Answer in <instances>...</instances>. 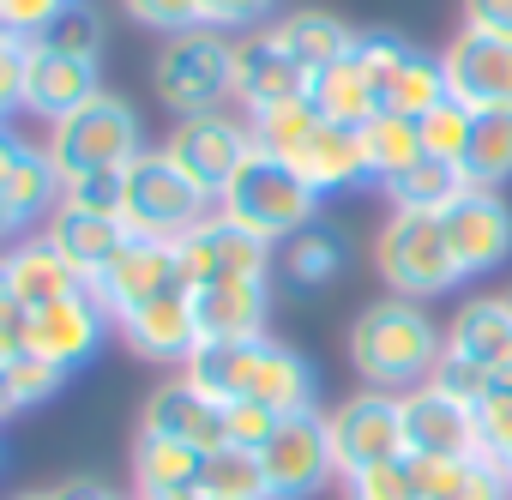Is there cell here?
<instances>
[{"label":"cell","mask_w":512,"mask_h":500,"mask_svg":"<svg viewBox=\"0 0 512 500\" xmlns=\"http://www.w3.org/2000/svg\"><path fill=\"white\" fill-rule=\"evenodd\" d=\"M7 115H13V109H7V103H0V127H7Z\"/></svg>","instance_id":"cell-56"},{"label":"cell","mask_w":512,"mask_h":500,"mask_svg":"<svg viewBox=\"0 0 512 500\" xmlns=\"http://www.w3.org/2000/svg\"><path fill=\"white\" fill-rule=\"evenodd\" d=\"M464 25L488 37H512V0H464Z\"/></svg>","instance_id":"cell-51"},{"label":"cell","mask_w":512,"mask_h":500,"mask_svg":"<svg viewBox=\"0 0 512 500\" xmlns=\"http://www.w3.org/2000/svg\"><path fill=\"white\" fill-rule=\"evenodd\" d=\"M217 211H223L229 223L253 229L260 241H296L302 229H314L320 193L296 175V163L253 151V157L235 169V181L217 193Z\"/></svg>","instance_id":"cell-3"},{"label":"cell","mask_w":512,"mask_h":500,"mask_svg":"<svg viewBox=\"0 0 512 500\" xmlns=\"http://www.w3.org/2000/svg\"><path fill=\"white\" fill-rule=\"evenodd\" d=\"M37 49L73 55V61H97V49H103V13L85 7V0H67V7L49 19V31L37 37Z\"/></svg>","instance_id":"cell-38"},{"label":"cell","mask_w":512,"mask_h":500,"mask_svg":"<svg viewBox=\"0 0 512 500\" xmlns=\"http://www.w3.org/2000/svg\"><path fill=\"white\" fill-rule=\"evenodd\" d=\"M91 97H103L97 85V61H73V55H49L37 43H25V109L67 121L73 109H85Z\"/></svg>","instance_id":"cell-21"},{"label":"cell","mask_w":512,"mask_h":500,"mask_svg":"<svg viewBox=\"0 0 512 500\" xmlns=\"http://www.w3.org/2000/svg\"><path fill=\"white\" fill-rule=\"evenodd\" d=\"M452 91H446V67L434 61V55H422V49H410V61L392 73V85H386V109L392 115H404V121H422L428 109H440Z\"/></svg>","instance_id":"cell-34"},{"label":"cell","mask_w":512,"mask_h":500,"mask_svg":"<svg viewBox=\"0 0 512 500\" xmlns=\"http://www.w3.org/2000/svg\"><path fill=\"white\" fill-rule=\"evenodd\" d=\"M344 500H416V482H410V464H374V470H356L344 476Z\"/></svg>","instance_id":"cell-43"},{"label":"cell","mask_w":512,"mask_h":500,"mask_svg":"<svg viewBox=\"0 0 512 500\" xmlns=\"http://www.w3.org/2000/svg\"><path fill=\"white\" fill-rule=\"evenodd\" d=\"M145 434H169L181 446H199V452H217L229 446V422H223V398L199 392L187 374L157 386L151 404H145Z\"/></svg>","instance_id":"cell-17"},{"label":"cell","mask_w":512,"mask_h":500,"mask_svg":"<svg viewBox=\"0 0 512 500\" xmlns=\"http://www.w3.org/2000/svg\"><path fill=\"white\" fill-rule=\"evenodd\" d=\"M127 13H133L145 31H163V37H181V31H199V25H205V7H199V0H127Z\"/></svg>","instance_id":"cell-44"},{"label":"cell","mask_w":512,"mask_h":500,"mask_svg":"<svg viewBox=\"0 0 512 500\" xmlns=\"http://www.w3.org/2000/svg\"><path fill=\"white\" fill-rule=\"evenodd\" d=\"M0 362H7V350H0Z\"/></svg>","instance_id":"cell-60"},{"label":"cell","mask_w":512,"mask_h":500,"mask_svg":"<svg viewBox=\"0 0 512 500\" xmlns=\"http://www.w3.org/2000/svg\"><path fill=\"white\" fill-rule=\"evenodd\" d=\"M446 350L452 356H470V362H482L488 374L512 356V308H506V296H476V302H464L458 314H452V326H446Z\"/></svg>","instance_id":"cell-25"},{"label":"cell","mask_w":512,"mask_h":500,"mask_svg":"<svg viewBox=\"0 0 512 500\" xmlns=\"http://www.w3.org/2000/svg\"><path fill=\"white\" fill-rule=\"evenodd\" d=\"M199 476H205V452L199 446H181L169 434H145L139 428V440H133V482H139L145 500L199 488Z\"/></svg>","instance_id":"cell-27"},{"label":"cell","mask_w":512,"mask_h":500,"mask_svg":"<svg viewBox=\"0 0 512 500\" xmlns=\"http://www.w3.org/2000/svg\"><path fill=\"white\" fill-rule=\"evenodd\" d=\"M0 350L7 356L31 350V308L7 290V260H0Z\"/></svg>","instance_id":"cell-48"},{"label":"cell","mask_w":512,"mask_h":500,"mask_svg":"<svg viewBox=\"0 0 512 500\" xmlns=\"http://www.w3.org/2000/svg\"><path fill=\"white\" fill-rule=\"evenodd\" d=\"M476 446H482V458L512 464V386H494L476 404Z\"/></svg>","instance_id":"cell-41"},{"label":"cell","mask_w":512,"mask_h":500,"mask_svg":"<svg viewBox=\"0 0 512 500\" xmlns=\"http://www.w3.org/2000/svg\"><path fill=\"white\" fill-rule=\"evenodd\" d=\"M326 434H332L338 476H356V470H374V464H398V458H410L398 392H374V386H368V392L344 398V404L326 416Z\"/></svg>","instance_id":"cell-8"},{"label":"cell","mask_w":512,"mask_h":500,"mask_svg":"<svg viewBox=\"0 0 512 500\" xmlns=\"http://www.w3.org/2000/svg\"><path fill=\"white\" fill-rule=\"evenodd\" d=\"M290 97H308V73L290 61V49L272 31L235 37V103L253 115V109H272Z\"/></svg>","instance_id":"cell-16"},{"label":"cell","mask_w":512,"mask_h":500,"mask_svg":"<svg viewBox=\"0 0 512 500\" xmlns=\"http://www.w3.org/2000/svg\"><path fill=\"white\" fill-rule=\"evenodd\" d=\"M61 386H67V368H55V362L19 350V356L0 362V416H7V410H31V404L55 398Z\"/></svg>","instance_id":"cell-36"},{"label":"cell","mask_w":512,"mask_h":500,"mask_svg":"<svg viewBox=\"0 0 512 500\" xmlns=\"http://www.w3.org/2000/svg\"><path fill=\"white\" fill-rule=\"evenodd\" d=\"M121 338L145 356V362H187L199 350V320H193V290H163L157 302L133 308L115 320Z\"/></svg>","instance_id":"cell-20"},{"label":"cell","mask_w":512,"mask_h":500,"mask_svg":"<svg viewBox=\"0 0 512 500\" xmlns=\"http://www.w3.org/2000/svg\"><path fill=\"white\" fill-rule=\"evenodd\" d=\"M61 7L67 0H0V31H7L13 43H37Z\"/></svg>","instance_id":"cell-47"},{"label":"cell","mask_w":512,"mask_h":500,"mask_svg":"<svg viewBox=\"0 0 512 500\" xmlns=\"http://www.w3.org/2000/svg\"><path fill=\"white\" fill-rule=\"evenodd\" d=\"M7 43H13V37H7V31H0V49H7Z\"/></svg>","instance_id":"cell-57"},{"label":"cell","mask_w":512,"mask_h":500,"mask_svg":"<svg viewBox=\"0 0 512 500\" xmlns=\"http://www.w3.org/2000/svg\"><path fill=\"white\" fill-rule=\"evenodd\" d=\"M133 157H139V115L109 91L73 109L67 121H55L49 133V163L61 169V181L91 175V169H127Z\"/></svg>","instance_id":"cell-7"},{"label":"cell","mask_w":512,"mask_h":500,"mask_svg":"<svg viewBox=\"0 0 512 500\" xmlns=\"http://www.w3.org/2000/svg\"><path fill=\"white\" fill-rule=\"evenodd\" d=\"M464 187H470V181H464V169H458V163L422 157V163H416L410 175H398L386 193H392V205H398V211H434V217H440Z\"/></svg>","instance_id":"cell-35"},{"label":"cell","mask_w":512,"mask_h":500,"mask_svg":"<svg viewBox=\"0 0 512 500\" xmlns=\"http://www.w3.org/2000/svg\"><path fill=\"white\" fill-rule=\"evenodd\" d=\"M308 97H314V109H320L326 121H338V127H368V121L380 115V91H374L368 67L356 61V49H350L344 61H332L326 73H314V79H308Z\"/></svg>","instance_id":"cell-26"},{"label":"cell","mask_w":512,"mask_h":500,"mask_svg":"<svg viewBox=\"0 0 512 500\" xmlns=\"http://www.w3.org/2000/svg\"><path fill=\"white\" fill-rule=\"evenodd\" d=\"M260 470H266V494H272V500H308V494H320V488L338 476L326 416H320V410L284 416V422L272 428V440L260 446Z\"/></svg>","instance_id":"cell-9"},{"label":"cell","mask_w":512,"mask_h":500,"mask_svg":"<svg viewBox=\"0 0 512 500\" xmlns=\"http://www.w3.org/2000/svg\"><path fill=\"white\" fill-rule=\"evenodd\" d=\"M205 217H211V193L193 187V175H181L169 151H139V157L127 163V205H121L127 235L181 241V235L199 229Z\"/></svg>","instance_id":"cell-5"},{"label":"cell","mask_w":512,"mask_h":500,"mask_svg":"<svg viewBox=\"0 0 512 500\" xmlns=\"http://www.w3.org/2000/svg\"><path fill=\"white\" fill-rule=\"evenodd\" d=\"M362 151H368V175L374 181H398V175H410L428 151H422V127L416 121H404V115H392V109H380L368 127H362Z\"/></svg>","instance_id":"cell-30"},{"label":"cell","mask_w":512,"mask_h":500,"mask_svg":"<svg viewBox=\"0 0 512 500\" xmlns=\"http://www.w3.org/2000/svg\"><path fill=\"white\" fill-rule=\"evenodd\" d=\"M440 229L464 278H482L512 260V205L500 199V187H464L440 211Z\"/></svg>","instance_id":"cell-10"},{"label":"cell","mask_w":512,"mask_h":500,"mask_svg":"<svg viewBox=\"0 0 512 500\" xmlns=\"http://www.w3.org/2000/svg\"><path fill=\"white\" fill-rule=\"evenodd\" d=\"M458 500H512V470H506L500 458H482V452H476Z\"/></svg>","instance_id":"cell-49"},{"label":"cell","mask_w":512,"mask_h":500,"mask_svg":"<svg viewBox=\"0 0 512 500\" xmlns=\"http://www.w3.org/2000/svg\"><path fill=\"white\" fill-rule=\"evenodd\" d=\"M266 278H217L193 290L199 344H235V338H266Z\"/></svg>","instance_id":"cell-18"},{"label":"cell","mask_w":512,"mask_h":500,"mask_svg":"<svg viewBox=\"0 0 512 500\" xmlns=\"http://www.w3.org/2000/svg\"><path fill=\"white\" fill-rule=\"evenodd\" d=\"M157 500H205L199 488H181V494H157Z\"/></svg>","instance_id":"cell-54"},{"label":"cell","mask_w":512,"mask_h":500,"mask_svg":"<svg viewBox=\"0 0 512 500\" xmlns=\"http://www.w3.org/2000/svg\"><path fill=\"white\" fill-rule=\"evenodd\" d=\"M199 494H205V500H272V494H266L260 452H247V446H217V452H205Z\"/></svg>","instance_id":"cell-33"},{"label":"cell","mask_w":512,"mask_h":500,"mask_svg":"<svg viewBox=\"0 0 512 500\" xmlns=\"http://www.w3.org/2000/svg\"><path fill=\"white\" fill-rule=\"evenodd\" d=\"M320 121L326 115L314 109V97H290V103H272V109H253L247 115V133H253V151L296 163V151L320 133Z\"/></svg>","instance_id":"cell-29"},{"label":"cell","mask_w":512,"mask_h":500,"mask_svg":"<svg viewBox=\"0 0 512 500\" xmlns=\"http://www.w3.org/2000/svg\"><path fill=\"white\" fill-rule=\"evenodd\" d=\"M163 290H187V278H181V260H175V241H145V235H127V247L97 272V284H91V296L121 320V314H133V308H145V302H157Z\"/></svg>","instance_id":"cell-13"},{"label":"cell","mask_w":512,"mask_h":500,"mask_svg":"<svg viewBox=\"0 0 512 500\" xmlns=\"http://www.w3.org/2000/svg\"><path fill=\"white\" fill-rule=\"evenodd\" d=\"M187 380L223 404L247 398V404H266L278 416H302L314 410V368L278 344V338H235V344H199L187 362Z\"/></svg>","instance_id":"cell-1"},{"label":"cell","mask_w":512,"mask_h":500,"mask_svg":"<svg viewBox=\"0 0 512 500\" xmlns=\"http://www.w3.org/2000/svg\"><path fill=\"white\" fill-rule=\"evenodd\" d=\"M374 266L392 284V296H410V302L440 296V290H452L464 278L452 247H446L440 217L434 211H398V205H392V217H386V229L374 241Z\"/></svg>","instance_id":"cell-6"},{"label":"cell","mask_w":512,"mask_h":500,"mask_svg":"<svg viewBox=\"0 0 512 500\" xmlns=\"http://www.w3.org/2000/svg\"><path fill=\"white\" fill-rule=\"evenodd\" d=\"M61 193V169L49 163V151H31L13 163V175L0 181V211H7V223H31L37 211H49Z\"/></svg>","instance_id":"cell-32"},{"label":"cell","mask_w":512,"mask_h":500,"mask_svg":"<svg viewBox=\"0 0 512 500\" xmlns=\"http://www.w3.org/2000/svg\"><path fill=\"white\" fill-rule=\"evenodd\" d=\"M506 308H512V290H506Z\"/></svg>","instance_id":"cell-59"},{"label":"cell","mask_w":512,"mask_h":500,"mask_svg":"<svg viewBox=\"0 0 512 500\" xmlns=\"http://www.w3.org/2000/svg\"><path fill=\"white\" fill-rule=\"evenodd\" d=\"M199 7L211 31H241V25H260L272 13V0H199Z\"/></svg>","instance_id":"cell-50"},{"label":"cell","mask_w":512,"mask_h":500,"mask_svg":"<svg viewBox=\"0 0 512 500\" xmlns=\"http://www.w3.org/2000/svg\"><path fill=\"white\" fill-rule=\"evenodd\" d=\"M19 157H25V145H19V139H13L7 127H0V181L13 175V163H19Z\"/></svg>","instance_id":"cell-53"},{"label":"cell","mask_w":512,"mask_h":500,"mask_svg":"<svg viewBox=\"0 0 512 500\" xmlns=\"http://www.w3.org/2000/svg\"><path fill=\"white\" fill-rule=\"evenodd\" d=\"M404 404V446L410 458H476V404L452 398L446 386L422 380L410 392H398Z\"/></svg>","instance_id":"cell-14"},{"label":"cell","mask_w":512,"mask_h":500,"mask_svg":"<svg viewBox=\"0 0 512 500\" xmlns=\"http://www.w3.org/2000/svg\"><path fill=\"white\" fill-rule=\"evenodd\" d=\"M506 470H512V464H506Z\"/></svg>","instance_id":"cell-61"},{"label":"cell","mask_w":512,"mask_h":500,"mask_svg":"<svg viewBox=\"0 0 512 500\" xmlns=\"http://www.w3.org/2000/svg\"><path fill=\"white\" fill-rule=\"evenodd\" d=\"M61 205L97 211V217H121V205H127V169H91V175L61 181Z\"/></svg>","instance_id":"cell-40"},{"label":"cell","mask_w":512,"mask_h":500,"mask_svg":"<svg viewBox=\"0 0 512 500\" xmlns=\"http://www.w3.org/2000/svg\"><path fill=\"white\" fill-rule=\"evenodd\" d=\"M0 229H13V223H7V211H0Z\"/></svg>","instance_id":"cell-58"},{"label":"cell","mask_w":512,"mask_h":500,"mask_svg":"<svg viewBox=\"0 0 512 500\" xmlns=\"http://www.w3.org/2000/svg\"><path fill=\"white\" fill-rule=\"evenodd\" d=\"M440 356H446V332L410 296H386V302L362 308L350 326V362L374 392H410V386L434 380Z\"/></svg>","instance_id":"cell-2"},{"label":"cell","mask_w":512,"mask_h":500,"mask_svg":"<svg viewBox=\"0 0 512 500\" xmlns=\"http://www.w3.org/2000/svg\"><path fill=\"white\" fill-rule=\"evenodd\" d=\"M416 127H422V151H428V157H440V163H464V145H470L476 109H464L458 97H446V103L428 109Z\"/></svg>","instance_id":"cell-39"},{"label":"cell","mask_w":512,"mask_h":500,"mask_svg":"<svg viewBox=\"0 0 512 500\" xmlns=\"http://www.w3.org/2000/svg\"><path fill=\"white\" fill-rule=\"evenodd\" d=\"M338 266H344V241H338L332 229H302V235L284 247V272H290V284H302V290L332 284Z\"/></svg>","instance_id":"cell-37"},{"label":"cell","mask_w":512,"mask_h":500,"mask_svg":"<svg viewBox=\"0 0 512 500\" xmlns=\"http://www.w3.org/2000/svg\"><path fill=\"white\" fill-rule=\"evenodd\" d=\"M175 260H181L187 290L217 284V278H266L272 241H260L253 229H241V223H229L223 211H211L199 229H187V235L175 241Z\"/></svg>","instance_id":"cell-12"},{"label":"cell","mask_w":512,"mask_h":500,"mask_svg":"<svg viewBox=\"0 0 512 500\" xmlns=\"http://www.w3.org/2000/svg\"><path fill=\"white\" fill-rule=\"evenodd\" d=\"M7 260V290L37 314V308H49V302H67V296H85L91 284L67 266V254L49 241V235H37V241H19L13 254H0Z\"/></svg>","instance_id":"cell-22"},{"label":"cell","mask_w":512,"mask_h":500,"mask_svg":"<svg viewBox=\"0 0 512 500\" xmlns=\"http://www.w3.org/2000/svg\"><path fill=\"white\" fill-rule=\"evenodd\" d=\"M103 326H109V308L91 290L67 296V302H49V308L31 314V356H43L55 368H79L103 344Z\"/></svg>","instance_id":"cell-19"},{"label":"cell","mask_w":512,"mask_h":500,"mask_svg":"<svg viewBox=\"0 0 512 500\" xmlns=\"http://www.w3.org/2000/svg\"><path fill=\"white\" fill-rule=\"evenodd\" d=\"M446 67V91L464 109H512V37H488V31H458L440 49Z\"/></svg>","instance_id":"cell-15"},{"label":"cell","mask_w":512,"mask_h":500,"mask_svg":"<svg viewBox=\"0 0 512 500\" xmlns=\"http://www.w3.org/2000/svg\"><path fill=\"white\" fill-rule=\"evenodd\" d=\"M169 157H175V169L181 175H193V187H205L211 199L235 181V169L253 157V133H247V121H235V115H187V121H175V133H169V145H163Z\"/></svg>","instance_id":"cell-11"},{"label":"cell","mask_w":512,"mask_h":500,"mask_svg":"<svg viewBox=\"0 0 512 500\" xmlns=\"http://www.w3.org/2000/svg\"><path fill=\"white\" fill-rule=\"evenodd\" d=\"M434 386H446L452 398H464V404H482L488 392H494V374L482 368V362H470V356H440V368H434Z\"/></svg>","instance_id":"cell-46"},{"label":"cell","mask_w":512,"mask_h":500,"mask_svg":"<svg viewBox=\"0 0 512 500\" xmlns=\"http://www.w3.org/2000/svg\"><path fill=\"white\" fill-rule=\"evenodd\" d=\"M19 500H55V494H19Z\"/></svg>","instance_id":"cell-55"},{"label":"cell","mask_w":512,"mask_h":500,"mask_svg":"<svg viewBox=\"0 0 512 500\" xmlns=\"http://www.w3.org/2000/svg\"><path fill=\"white\" fill-rule=\"evenodd\" d=\"M464 181L470 187H500L512 181V109H482L464 145Z\"/></svg>","instance_id":"cell-31"},{"label":"cell","mask_w":512,"mask_h":500,"mask_svg":"<svg viewBox=\"0 0 512 500\" xmlns=\"http://www.w3.org/2000/svg\"><path fill=\"white\" fill-rule=\"evenodd\" d=\"M55 500H121V494H109L103 482H91V476H73V482H61L55 488Z\"/></svg>","instance_id":"cell-52"},{"label":"cell","mask_w":512,"mask_h":500,"mask_svg":"<svg viewBox=\"0 0 512 500\" xmlns=\"http://www.w3.org/2000/svg\"><path fill=\"white\" fill-rule=\"evenodd\" d=\"M296 175L314 187V193H332V187H356L368 175V151H362V127H338V121H320V133L296 151Z\"/></svg>","instance_id":"cell-24"},{"label":"cell","mask_w":512,"mask_h":500,"mask_svg":"<svg viewBox=\"0 0 512 500\" xmlns=\"http://www.w3.org/2000/svg\"><path fill=\"white\" fill-rule=\"evenodd\" d=\"M49 241L67 254V266H73L85 284H97V272L127 247V223H121V217L79 211V205H55V217H49Z\"/></svg>","instance_id":"cell-23"},{"label":"cell","mask_w":512,"mask_h":500,"mask_svg":"<svg viewBox=\"0 0 512 500\" xmlns=\"http://www.w3.org/2000/svg\"><path fill=\"white\" fill-rule=\"evenodd\" d=\"M223 422H229V446L260 452L284 416H278V410H266V404H247V398H235V404H223Z\"/></svg>","instance_id":"cell-45"},{"label":"cell","mask_w":512,"mask_h":500,"mask_svg":"<svg viewBox=\"0 0 512 500\" xmlns=\"http://www.w3.org/2000/svg\"><path fill=\"white\" fill-rule=\"evenodd\" d=\"M157 97L175 109V121L217 115L235 97V37L211 31V25L169 37L157 55Z\"/></svg>","instance_id":"cell-4"},{"label":"cell","mask_w":512,"mask_h":500,"mask_svg":"<svg viewBox=\"0 0 512 500\" xmlns=\"http://www.w3.org/2000/svg\"><path fill=\"white\" fill-rule=\"evenodd\" d=\"M272 37L290 49V61L314 79V73H326L332 61H344L350 49H356V31H344V19H332V13H290L284 25H272Z\"/></svg>","instance_id":"cell-28"},{"label":"cell","mask_w":512,"mask_h":500,"mask_svg":"<svg viewBox=\"0 0 512 500\" xmlns=\"http://www.w3.org/2000/svg\"><path fill=\"white\" fill-rule=\"evenodd\" d=\"M404 464H410L416 500H458V494H464L470 458H404Z\"/></svg>","instance_id":"cell-42"}]
</instances>
